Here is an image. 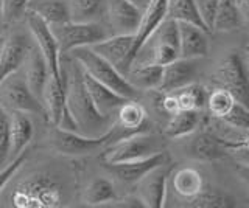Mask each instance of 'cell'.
<instances>
[{
    "instance_id": "cell-37",
    "label": "cell",
    "mask_w": 249,
    "mask_h": 208,
    "mask_svg": "<svg viewBox=\"0 0 249 208\" xmlns=\"http://www.w3.org/2000/svg\"><path fill=\"white\" fill-rule=\"evenodd\" d=\"M221 121L233 129L248 130L249 129V107L235 101L232 106V109L228 112V115H224Z\"/></svg>"
},
{
    "instance_id": "cell-38",
    "label": "cell",
    "mask_w": 249,
    "mask_h": 208,
    "mask_svg": "<svg viewBox=\"0 0 249 208\" xmlns=\"http://www.w3.org/2000/svg\"><path fill=\"white\" fill-rule=\"evenodd\" d=\"M10 112L0 106V165H3L10 157Z\"/></svg>"
},
{
    "instance_id": "cell-12",
    "label": "cell",
    "mask_w": 249,
    "mask_h": 208,
    "mask_svg": "<svg viewBox=\"0 0 249 208\" xmlns=\"http://www.w3.org/2000/svg\"><path fill=\"white\" fill-rule=\"evenodd\" d=\"M105 14L112 34H136L143 13L132 0H106Z\"/></svg>"
},
{
    "instance_id": "cell-35",
    "label": "cell",
    "mask_w": 249,
    "mask_h": 208,
    "mask_svg": "<svg viewBox=\"0 0 249 208\" xmlns=\"http://www.w3.org/2000/svg\"><path fill=\"white\" fill-rule=\"evenodd\" d=\"M168 17L175 19L178 22H189L201 28H206L199 17V13L195 5V0H168Z\"/></svg>"
},
{
    "instance_id": "cell-39",
    "label": "cell",
    "mask_w": 249,
    "mask_h": 208,
    "mask_svg": "<svg viewBox=\"0 0 249 208\" xmlns=\"http://www.w3.org/2000/svg\"><path fill=\"white\" fill-rule=\"evenodd\" d=\"M30 0H3V25L20 20L27 14Z\"/></svg>"
},
{
    "instance_id": "cell-23",
    "label": "cell",
    "mask_w": 249,
    "mask_h": 208,
    "mask_svg": "<svg viewBox=\"0 0 249 208\" xmlns=\"http://www.w3.org/2000/svg\"><path fill=\"white\" fill-rule=\"evenodd\" d=\"M35 128L31 123L28 113L13 111L10 112V138H11V146H10V157L14 159L19 154L25 151V148L33 140Z\"/></svg>"
},
{
    "instance_id": "cell-46",
    "label": "cell",
    "mask_w": 249,
    "mask_h": 208,
    "mask_svg": "<svg viewBox=\"0 0 249 208\" xmlns=\"http://www.w3.org/2000/svg\"><path fill=\"white\" fill-rule=\"evenodd\" d=\"M0 51H2V47H0Z\"/></svg>"
},
{
    "instance_id": "cell-22",
    "label": "cell",
    "mask_w": 249,
    "mask_h": 208,
    "mask_svg": "<svg viewBox=\"0 0 249 208\" xmlns=\"http://www.w3.org/2000/svg\"><path fill=\"white\" fill-rule=\"evenodd\" d=\"M22 70L28 82V87L39 99H41L42 89L50 76V68L47 65V61L41 53V50L36 47V44L30 48L25 63L22 65Z\"/></svg>"
},
{
    "instance_id": "cell-18",
    "label": "cell",
    "mask_w": 249,
    "mask_h": 208,
    "mask_svg": "<svg viewBox=\"0 0 249 208\" xmlns=\"http://www.w3.org/2000/svg\"><path fill=\"white\" fill-rule=\"evenodd\" d=\"M84 76V84L88 87V92L93 101V106L97 107V111L105 115V117H111L114 112L120 109V106L128 101L126 98H123L122 95L115 94L112 89H109L105 84H101L95 78H92L90 75H88L83 70Z\"/></svg>"
},
{
    "instance_id": "cell-21",
    "label": "cell",
    "mask_w": 249,
    "mask_h": 208,
    "mask_svg": "<svg viewBox=\"0 0 249 208\" xmlns=\"http://www.w3.org/2000/svg\"><path fill=\"white\" fill-rule=\"evenodd\" d=\"M168 14V0H150L146 5V8L142 14V22L136 33L134 41V50L132 55H137V51L142 48V45L148 41V37L153 34V32L158 28L162 20L167 17Z\"/></svg>"
},
{
    "instance_id": "cell-27",
    "label": "cell",
    "mask_w": 249,
    "mask_h": 208,
    "mask_svg": "<svg viewBox=\"0 0 249 208\" xmlns=\"http://www.w3.org/2000/svg\"><path fill=\"white\" fill-rule=\"evenodd\" d=\"M27 11L37 14L49 25L70 20L67 0H30Z\"/></svg>"
},
{
    "instance_id": "cell-42",
    "label": "cell",
    "mask_w": 249,
    "mask_h": 208,
    "mask_svg": "<svg viewBox=\"0 0 249 208\" xmlns=\"http://www.w3.org/2000/svg\"><path fill=\"white\" fill-rule=\"evenodd\" d=\"M235 171H237L238 179L249 188V163H238Z\"/></svg>"
},
{
    "instance_id": "cell-15",
    "label": "cell",
    "mask_w": 249,
    "mask_h": 208,
    "mask_svg": "<svg viewBox=\"0 0 249 208\" xmlns=\"http://www.w3.org/2000/svg\"><path fill=\"white\" fill-rule=\"evenodd\" d=\"M179 27V56L199 59L209 53L207 30L189 22H178Z\"/></svg>"
},
{
    "instance_id": "cell-10",
    "label": "cell",
    "mask_w": 249,
    "mask_h": 208,
    "mask_svg": "<svg viewBox=\"0 0 249 208\" xmlns=\"http://www.w3.org/2000/svg\"><path fill=\"white\" fill-rule=\"evenodd\" d=\"M25 19H27L28 32L31 36H33L36 47L41 50V53L44 55V58L47 61V65L50 68V73L53 76H56V78L62 80L61 61H59L61 53H59V47H58V41H56V37H54L50 25L47 24L44 19L39 17L37 14L31 13V11H27Z\"/></svg>"
},
{
    "instance_id": "cell-40",
    "label": "cell",
    "mask_w": 249,
    "mask_h": 208,
    "mask_svg": "<svg viewBox=\"0 0 249 208\" xmlns=\"http://www.w3.org/2000/svg\"><path fill=\"white\" fill-rule=\"evenodd\" d=\"M195 5H196L199 17L202 24L206 25L207 32H213V24L218 13V6H220V0H195Z\"/></svg>"
},
{
    "instance_id": "cell-7",
    "label": "cell",
    "mask_w": 249,
    "mask_h": 208,
    "mask_svg": "<svg viewBox=\"0 0 249 208\" xmlns=\"http://www.w3.org/2000/svg\"><path fill=\"white\" fill-rule=\"evenodd\" d=\"M61 188L50 176H35L33 179L20 183L13 197L19 208L28 207H58L61 205Z\"/></svg>"
},
{
    "instance_id": "cell-24",
    "label": "cell",
    "mask_w": 249,
    "mask_h": 208,
    "mask_svg": "<svg viewBox=\"0 0 249 208\" xmlns=\"http://www.w3.org/2000/svg\"><path fill=\"white\" fill-rule=\"evenodd\" d=\"M114 125L120 130H123V137H128L136 132H143L142 129L146 125L145 107L134 101V99H128L117 111V121Z\"/></svg>"
},
{
    "instance_id": "cell-5",
    "label": "cell",
    "mask_w": 249,
    "mask_h": 208,
    "mask_svg": "<svg viewBox=\"0 0 249 208\" xmlns=\"http://www.w3.org/2000/svg\"><path fill=\"white\" fill-rule=\"evenodd\" d=\"M58 41L59 53H69L78 47H90L109 36L106 30L97 22L66 20L50 25Z\"/></svg>"
},
{
    "instance_id": "cell-44",
    "label": "cell",
    "mask_w": 249,
    "mask_h": 208,
    "mask_svg": "<svg viewBox=\"0 0 249 208\" xmlns=\"http://www.w3.org/2000/svg\"><path fill=\"white\" fill-rule=\"evenodd\" d=\"M3 27V0H0V30Z\"/></svg>"
},
{
    "instance_id": "cell-2",
    "label": "cell",
    "mask_w": 249,
    "mask_h": 208,
    "mask_svg": "<svg viewBox=\"0 0 249 208\" xmlns=\"http://www.w3.org/2000/svg\"><path fill=\"white\" fill-rule=\"evenodd\" d=\"M70 53H72V58L80 63L86 73L101 84H105L109 89H112L115 94L122 95L126 99H134L139 95V90L126 80V76L117 70L109 61L100 56L90 47H78Z\"/></svg>"
},
{
    "instance_id": "cell-26",
    "label": "cell",
    "mask_w": 249,
    "mask_h": 208,
    "mask_svg": "<svg viewBox=\"0 0 249 208\" xmlns=\"http://www.w3.org/2000/svg\"><path fill=\"white\" fill-rule=\"evenodd\" d=\"M163 65L134 64L126 73V80L137 90H158L162 81Z\"/></svg>"
},
{
    "instance_id": "cell-13",
    "label": "cell",
    "mask_w": 249,
    "mask_h": 208,
    "mask_svg": "<svg viewBox=\"0 0 249 208\" xmlns=\"http://www.w3.org/2000/svg\"><path fill=\"white\" fill-rule=\"evenodd\" d=\"M170 169L167 163L153 168L137 182V197L146 208H162L167 199Z\"/></svg>"
},
{
    "instance_id": "cell-20",
    "label": "cell",
    "mask_w": 249,
    "mask_h": 208,
    "mask_svg": "<svg viewBox=\"0 0 249 208\" xmlns=\"http://www.w3.org/2000/svg\"><path fill=\"white\" fill-rule=\"evenodd\" d=\"M41 103L45 112V118L53 126L58 125L59 117L66 107V84L61 78H56L50 73L45 86L42 89Z\"/></svg>"
},
{
    "instance_id": "cell-43",
    "label": "cell",
    "mask_w": 249,
    "mask_h": 208,
    "mask_svg": "<svg viewBox=\"0 0 249 208\" xmlns=\"http://www.w3.org/2000/svg\"><path fill=\"white\" fill-rule=\"evenodd\" d=\"M238 10L241 13V17L246 25H249V0H235Z\"/></svg>"
},
{
    "instance_id": "cell-28",
    "label": "cell",
    "mask_w": 249,
    "mask_h": 208,
    "mask_svg": "<svg viewBox=\"0 0 249 208\" xmlns=\"http://www.w3.org/2000/svg\"><path fill=\"white\" fill-rule=\"evenodd\" d=\"M199 111H178L170 115L165 126V135L168 138H184L193 134L199 123Z\"/></svg>"
},
{
    "instance_id": "cell-11",
    "label": "cell",
    "mask_w": 249,
    "mask_h": 208,
    "mask_svg": "<svg viewBox=\"0 0 249 208\" xmlns=\"http://www.w3.org/2000/svg\"><path fill=\"white\" fill-rule=\"evenodd\" d=\"M134 41L136 34H112L103 41L90 45V48L98 53L100 56H103L106 61H109L117 70L126 76L132 65V61H134V55H132Z\"/></svg>"
},
{
    "instance_id": "cell-8",
    "label": "cell",
    "mask_w": 249,
    "mask_h": 208,
    "mask_svg": "<svg viewBox=\"0 0 249 208\" xmlns=\"http://www.w3.org/2000/svg\"><path fill=\"white\" fill-rule=\"evenodd\" d=\"M213 81L231 92L235 101L249 107V75L246 65L237 51L226 56L213 73Z\"/></svg>"
},
{
    "instance_id": "cell-14",
    "label": "cell",
    "mask_w": 249,
    "mask_h": 208,
    "mask_svg": "<svg viewBox=\"0 0 249 208\" xmlns=\"http://www.w3.org/2000/svg\"><path fill=\"white\" fill-rule=\"evenodd\" d=\"M33 47L25 33L16 32L8 39H5L0 51V82L6 76L18 72L25 63L30 48Z\"/></svg>"
},
{
    "instance_id": "cell-25",
    "label": "cell",
    "mask_w": 249,
    "mask_h": 208,
    "mask_svg": "<svg viewBox=\"0 0 249 208\" xmlns=\"http://www.w3.org/2000/svg\"><path fill=\"white\" fill-rule=\"evenodd\" d=\"M171 188L182 200H189L204 190L206 183L198 169L181 168L171 176Z\"/></svg>"
},
{
    "instance_id": "cell-32",
    "label": "cell",
    "mask_w": 249,
    "mask_h": 208,
    "mask_svg": "<svg viewBox=\"0 0 249 208\" xmlns=\"http://www.w3.org/2000/svg\"><path fill=\"white\" fill-rule=\"evenodd\" d=\"M182 205L190 208H231L235 207V199L223 191L204 188L195 197L182 200Z\"/></svg>"
},
{
    "instance_id": "cell-9",
    "label": "cell",
    "mask_w": 249,
    "mask_h": 208,
    "mask_svg": "<svg viewBox=\"0 0 249 208\" xmlns=\"http://www.w3.org/2000/svg\"><path fill=\"white\" fill-rule=\"evenodd\" d=\"M111 135H112V128L107 134L101 137H88L80 132H73V130H66L58 126H53L50 132V144L54 151L62 154V156L76 157L97 151L100 146H103L105 143H107V140H111Z\"/></svg>"
},
{
    "instance_id": "cell-6",
    "label": "cell",
    "mask_w": 249,
    "mask_h": 208,
    "mask_svg": "<svg viewBox=\"0 0 249 208\" xmlns=\"http://www.w3.org/2000/svg\"><path fill=\"white\" fill-rule=\"evenodd\" d=\"M162 151V142L158 135L136 132L112 143L105 151V163H123L154 156Z\"/></svg>"
},
{
    "instance_id": "cell-19",
    "label": "cell",
    "mask_w": 249,
    "mask_h": 208,
    "mask_svg": "<svg viewBox=\"0 0 249 208\" xmlns=\"http://www.w3.org/2000/svg\"><path fill=\"white\" fill-rule=\"evenodd\" d=\"M187 154L189 157L201 161H213L218 159H223L228 151L215 132L212 130H202L198 132L187 144Z\"/></svg>"
},
{
    "instance_id": "cell-41",
    "label": "cell",
    "mask_w": 249,
    "mask_h": 208,
    "mask_svg": "<svg viewBox=\"0 0 249 208\" xmlns=\"http://www.w3.org/2000/svg\"><path fill=\"white\" fill-rule=\"evenodd\" d=\"M25 157H27V154H25V151H23L22 154H19L18 157L11 159V161L8 163V166H5L3 169H0V191L3 190L5 185L13 179L14 174L18 173V169L23 165Z\"/></svg>"
},
{
    "instance_id": "cell-31",
    "label": "cell",
    "mask_w": 249,
    "mask_h": 208,
    "mask_svg": "<svg viewBox=\"0 0 249 208\" xmlns=\"http://www.w3.org/2000/svg\"><path fill=\"white\" fill-rule=\"evenodd\" d=\"M245 25L235 0H220L213 24V32H232Z\"/></svg>"
},
{
    "instance_id": "cell-16",
    "label": "cell",
    "mask_w": 249,
    "mask_h": 208,
    "mask_svg": "<svg viewBox=\"0 0 249 208\" xmlns=\"http://www.w3.org/2000/svg\"><path fill=\"white\" fill-rule=\"evenodd\" d=\"M196 73H198L196 59L178 58L173 63L163 65L162 81L158 90L173 92V90L189 86V84L193 82Z\"/></svg>"
},
{
    "instance_id": "cell-45",
    "label": "cell",
    "mask_w": 249,
    "mask_h": 208,
    "mask_svg": "<svg viewBox=\"0 0 249 208\" xmlns=\"http://www.w3.org/2000/svg\"><path fill=\"white\" fill-rule=\"evenodd\" d=\"M3 42H5V39H3V36H2V33H0V47L3 45Z\"/></svg>"
},
{
    "instance_id": "cell-29",
    "label": "cell",
    "mask_w": 249,
    "mask_h": 208,
    "mask_svg": "<svg viewBox=\"0 0 249 208\" xmlns=\"http://www.w3.org/2000/svg\"><path fill=\"white\" fill-rule=\"evenodd\" d=\"M115 199H117V192L114 183L109 179H105V177L93 179L83 192V202L90 207L107 205Z\"/></svg>"
},
{
    "instance_id": "cell-3",
    "label": "cell",
    "mask_w": 249,
    "mask_h": 208,
    "mask_svg": "<svg viewBox=\"0 0 249 208\" xmlns=\"http://www.w3.org/2000/svg\"><path fill=\"white\" fill-rule=\"evenodd\" d=\"M146 58H140L132 63L134 64H158L167 65L173 63L179 56V27L178 20L165 17L162 24L154 30L148 41L142 45L137 53H146ZM137 56V55H136Z\"/></svg>"
},
{
    "instance_id": "cell-4",
    "label": "cell",
    "mask_w": 249,
    "mask_h": 208,
    "mask_svg": "<svg viewBox=\"0 0 249 208\" xmlns=\"http://www.w3.org/2000/svg\"><path fill=\"white\" fill-rule=\"evenodd\" d=\"M0 106L8 112L19 111L45 117L41 99L28 87V82L22 68L11 73L10 76H6L0 82Z\"/></svg>"
},
{
    "instance_id": "cell-36",
    "label": "cell",
    "mask_w": 249,
    "mask_h": 208,
    "mask_svg": "<svg viewBox=\"0 0 249 208\" xmlns=\"http://www.w3.org/2000/svg\"><path fill=\"white\" fill-rule=\"evenodd\" d=\"M233 103H235V98L231 95V92H228L223 87L213 90L212 94L207 96L209 112L212 117L218 120H221L224 115H228V112L232 109Z\"/></svg>"
},
{
    "instance_id": "cell-1",
    "label": "cell",
    "mask_w": 249,
    "mask_h": 208,
    "mask_svg": "<svg viewBox=\"0 0 249 208\" xmlns=\"http://www.w3.org/2000/svg\"><path fill=\"white\" fill-rule=\"evenodd\" d=\"M61 75L66 82V106L73 115L80 134L88 137H101L107 134L114 123L111 117L101 115L93 106L88 87L84 84L83 67L80 63L73 59L67 72H64V68L61 67Z\"/></svg>"
},
{
    "instance_id": "cell-17",
    "label": "cell",
    "mask_w": 249,
    "mask_h": 208,
    "mask_svg": "<svg viewBox=\"0 0 249 208\" xmlns=\"http://www.w3.org/2000/svg\"><path fill=\"white\" fill-rule=\"evenodd\" d=\"M167 163V154L160 151L158 154L145 159L123 161V163H106V168L111 171L115 177H119L122 182L126 183H137L142 177L150 173L153 168Z\"/></svg>"
},
{
    "instance_id": "cell-33",
    "label": "cell",
    "mask_w": 249,
    "mask_h": 208,
    "mask_svg": "<svg viewBox=\"0 0 249 208\" xmlns=\"http://www.w3.org/2000/svg\"><path fill=\"white\" fill-rule=\"evenodd\" d=\"M179 111H199L207 103L206 90L198 84H189V86L173 90Z\"/></svg>"
},
{
    "instance_id": "cell-30",
    "label": "cell",
    "mask_w": 249,
    "mask_h": 208,
    "mask_svg": "<svg viewBox=\"0 0 249 208\" xmlns=\"http://www.w3.org/2000/svg\"><path fill=\"white\" fill-rule=\"evenodd\" d=\"M67 3L73 22H97L106 8V0H67Z\"/></svg>"
},
{
    "instance_id": "cell-34",
    "label": "cell",
    "mask_w": 249,
    "mask_h": 208,
    "mask_svg": "<svg viewBox=\"0 0 249 208\" xmlns=\"http://www.w3.org/2000/svg\"><path fill=\"white\" fill-rule=\"evenodd\" d=\"M235 134H223L218 135L224 146V149L228 154H233L237 159H240L243 163H249V129L241 130V129H233Z\"/></svg>"
}]
</instances>
